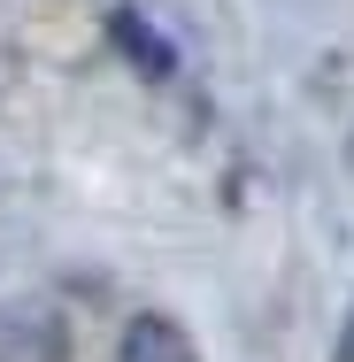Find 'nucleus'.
<instances>
[{"label": "nucleus", "mask_w": 354, "mask_h": 362, "mask_svg": "<svg viewBox=\"0 0 354 362\" xmlns=\"http://www.w3.org/2000/svg\"><path fill=\"white\" fill-rule=\"evenodd\" d=\"M331 362H354V308H347V324H339V347H331Z\"/></svg>", "instance_id": "obj_4"}, {"label": "nucleus", "mask_w": 354, "mask_h": 362, "mask_svg": "<svg viewBox=\"0 0 354 362\" xmlns=\"http://www.w3.org/2000/svg\"><path fill=\"white\" fill-rule=\"evenodd\" d=\"M116 362H201V347L185 339V324H177V316H131V324H124Z\"/></svg>", "instance_id": "obj_2"}, {"label": "nucleus", "mask_w": 354, "mask_h": 362, "mask_svg": "<svg viewBox=\"0 0 354 362\" xmlns=\"http://www.w3.org/2000/svg\"><path fill=\"white\" fill-rule=\"evenodd\" d=\"M0 362H70V324L54 300H0Z\"/></svg>", "instance_id": "obj_1"}, {"label": "nucleus", "mask_w": 354, "mask_h": 362, "mask_svg": "<svg viewBox=\"0 0 354 362\" xmlns=\"http://www.w3.org/2000/svg\"><path fill=\"white\" fill-rule=\"evenodd\" d=\"M108 31H116V39H124V47H131V62H139L146 77H170V47H162V39H154V31H146L139 16H116V23H108Z\"/></svg>", "instance_id": "obj_3"}]
</instances>
